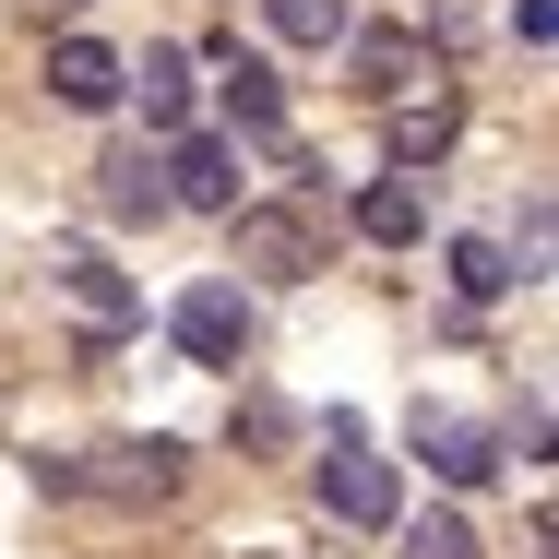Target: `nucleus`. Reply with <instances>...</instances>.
<instances>
[{"instance_id":"f257e3e1","label":"nucleus","mask_w":559,"mask_h":559,"mask_svg":"<svg viewBox=\"0 0 559 559\" xmlns=\"http://www.w3.org/2000/svg\"><path fill=\"white\" fill-rule=\"evenodd\" d=\"M322 512H334V524H357V536L405 524V476L357 441V417H334V441H322Z\"/></svg>"},{"instance_id":"f03ea898","label":"nucleus","mask_w":559,"mask_h":559,"mask_svg":"<svg viewBox=\"0 0 559 559\" xmlns=\"http://www.w3.org/2000/svg\"><path fill=\"white\" fill-rule=\"evenodd\" d=\"M238 274H274V286H310L322 274V215L310 203H238Z\"/></svg>"},{"instance_id":"7ed1b4c3","label":"nucleus","mask_w":559,"mask_h":559,"mask_svg":"<svg viewBox=\"0 0 559 559\" xmlns=\"http://www.w3.org/2000/svg\"><path fill=\"white\" fill-rule=\"evenodd\" d=\"M167 334H179V357H191V369H238V357H250V298H238V274H203V286H179Z\"/></svg>"},{"instance_id":"20e7f679","label":"nucleus","mask_w":559,"mask_h":559,"mask_svg":"<svg viewBox=\"0 0 559 559\" xmlns=\"http://www.w3.org/2000/svg\"><path fill=\"white\" fill-rule=\"evenodd\" d=\"M405 441H417V464H429L441 488H488V476H500V429H488V417L417 405V429H405Z\"/></svg>"},{"instance_id":"39448f33","label":"nucleus","mask_w":559,"mask_h":559,"mask_svg":"<svg viewBox=\"0 0 559 559\" xmlns=\"http://www.w3.org/2000/svg\"><path fill=\"white\" fill-rule=\"evenodd\" d=\"M60 488H96V500H167V488H179V441H108L96 464H60Z\"/></svg>"},{"instance_id":"423d86ee","label":"nucleus","mask_w":559,"mask_h":559,"mask_svg":"<svg viewBox=\"0 0 559 559\" xmlns=\"http://www.w3.org/2000/svg\"><path fill=\"white\" fill-rule=\"evenodd\" d=\"M167 203H203V215H238V143H215V131H179L167 155Z\"/></svg>"},{"instance_id":"0eeeda50","label":"nucleus","mask_w":559,"mask_h":559,"mask_svg":"<svg viewBox=\"0 0 559 559\" xmlns=\"http://www.w3.org/2000/svg\"><path fill=\"white\" fill-rule=\"evenodd\" d=\"M119 96H143V131H179L191 119V48H143V60H119Z\"/></svg>"},{"instance_id":"6e6552de","label":"nucleus","mask_w":559,"mask_h":559,"mask_svg":"<svg viewBox=\"0 0 559 559\" xmlns=\"http://www.w3.org/2000/svg\"><path fill=\"white\" fill-rule=\"evenodd\" d=\"M48 96H60V108H119V48L108 36H60V48H48Z\"/></svg>"},{"instance_id":"1a4fd4ad","label":"nucleus","mask_w":559,"mask_h":559,"mask_svg":"<svg viewBox=\"0 0 559 559\" xmlns=\"http://www.w3.org/2000/svg\"><path fill=\"white\" fill-rule=\"evenodd\" d=\"M96 215H108V226H155V215H167V167H155L143 143H119L108 167H96Z\"/></svg>"},{"instance_id":"9d476101","label":"nucleus","mask_w":559,"mask_h":559,"mask_svg":"<svg viewBox=\"0 0 559 559\" xmlns=\"http://www.w3.org/2000/svg\"><path fill=\"white\" fill-rule=\"evenodd\" d=\"M357 238H381V250H417V238H429V191H417L405 167H393V179H369V191H357Z\"/></svg>"},{"instance_id":"9b49d317","label":"nucleus","mask_w":559,"mask_h":559,"mask_svg":"<svg viewBox=\"0 0 559 559\" xmlns=\"http://www.w3.org/2000/svg\"><path fill=\"white\" fill-rule=\"evenodd\" d=\"M226 119H238V131H262V143L286 131V84H274V60H250L238 36H226Z\"/></svg>"},{"instance_id":"f8f14e48","label":"nucleus","mask_w":559,"mask_h":559,"mask_svg":"<svg viewBox=\"0 0 559 559\" xmlns=\"http://www.w3.org/2000/svg\"><path fill=\"white\" fill-rule=\"evenodd\" d=\"M417 60H429V48H417L405 24H381V36H345V72H357V96H405V84H417Z\"/></svg>"},{"instance_id":"ddd939ff","label":"nucleus","mask_w":559,"mask_h":559,"mask_svg":"<svg viewBox=\"0 0 559 559\" xmlns=\"http://www.w3.org/2000/svg\"><path fill=\"white\" fill-rule=\"evenodd\" d=\"M512 286H524V274H512L500 238H452V298H464V310H488V298H512Z\"/></svg>"},{"instance_id":"4468645a","label":"nucleus","mask_w":559,"mask_h":559,"mask_svg":"<svg viewBox=\"0 0 559 559\" xmlns=\"http://www.w3.org/2000/svg\"><path fill=\"white\" fill-rule=\"evenodd\" d=\"M262 12H274V36H286V48H345V36H357V12H345V0H262Z\"/></svg>"},{"instance_id":"2eb2a0df","label":"nucleus","mask_w":559,"mask_h":559,"mask_svg":"<svg viewBox=\"0 0 559 559\" xmlns=\"http://www.w3.org/2000/svg\"><path fill=\"white\" fill-rule=\"evenodd\" d=\"M60 286H72V298H84L96 322H131V286L108 274V250H60Z\"/></svg>"},{"instance_id":"dca6fc26","label":"nucleus","mask_w":559,"mask_h":559,"mask_svg":"<svg viewBox=\"0 0 559 559\" xmlns=\"http://www.w3.org/2000/svg\"><path fill=\"white\" fill-rule=\"evenodd\" d=\"M441 143H452V96H429V108L393 119V167H417V155H441Z\"/></svg>"},{"instance_id":"f3484780","label":"nucleus","mask_w":559,"mask_h":559,"mask_svg":"<svg viewBox=\"0 0 559 559\" xmlns=\"http://www.w3.org/2000/svg\"><path fill=\"white\" fill-rule=\"evenodd\" d=\"M405 559H476V524L464 512H429V524H405Z\"/></svg>"},{"instance_id":"a211bd4d","label":"nucleus","mask_w":559,"mask_h":559,"mask_svg":"<svg viewBox=\"0 0 559 559\" xmlns=\"http://www.w3.org/2000/svg\"><path fill=\"white\" fill-rule=\"evenodd\" d=\"M559 36V0H512V48H548Z\"/></svg>"}]
</instances>
